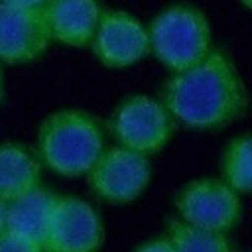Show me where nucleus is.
<instances>
[{"mask_svg": "<svg viewBox=\"0 0 252 252\" xmlns=\"http://www.w3.org/2000/svg\"><path fill=\"white\" fill-rule=\"evenodd\" d=\"M240 2H242L244 8H250V4H252V0H240Z\"/></svg>", "mask_w": 252, "mask_h": 252, "instance_id": "aec40b11", "label": "nucleus"}, {"mask_svg": "<svg viewBox=\"0 0 252 252\" xmlns=\"http://www.w3.org/2000/svg\"><path fill=\"white\" fill-rule=\"evenodd\" d=\"M104 152L100 122L81 108H59L43 118L37 130V156L57 175H87Z\"/></svg>", "mask_w": 252, "mask_h": 252, "instance_id": "f03ea898", "label": "nucleus"}, {"mask_svg": "<svg viewBox=\"0 0 252 252\" xmlns=\"http://www.w3.org/2000/svg\"><path fill=\"white\" fill-rule=\"evenodd\" d=\"M150 177L152 163L148 156L120 146L104 148L87 173L93 193L114 205H126L138 199L146 191Z\"/></svg>", "mask_w": 252, "mask_h": 252, "instance_id": "0eeeda50", "label": "nucleus"}, {"mask_svg": "<svg viewBox=\"0 0 252 252\" xmlns=\"http://www.w3.org/2000/svg\"><path fill=\"white\" fill-rule=\"evenodd\" d=\"M159 102L175 124L189 130H222L246 110V89L230 57L213 49L201 63L171 73Z\"/></svg>", "mask_w": 252, "mask_h": 252, "instance_id": "f257e3e1", "label": "nucleus"}, {"mask_svg": "<svg viewBox=\"0 0 252 252\" xmlns=\"http://www.w3.org/2000/svg\"><path fill=\"white\" fill-rule=\"evenodd\" d=\"M150 51L171 73L201 63L215 47L207 16L191 4L161 10L148 28Z\"/></svg>", "mask_w": 252, "mask_h": 252, "instance_id": "7ed1b4c3", "label": "nucleus"}, {"mask_svg": "<svg viewBox=\"0 0 252 252\" xmlns=\"http://www.w3.org/2000/svg\"><path fill=\"white\" fill-rule=\"evenodd\" d=\"M4 96V75H2V69H0V100Z\"/></svg>", "mask_w": 252, "mask_h": 252, "instance_id": "6ab92c4d", "label": "nucleus"}, {"mask_svg": "<svg viewBox=\"0 0 252 252\" xmlns=\"http://www.w3.org/2000/svg\"><path fill=\"white\" fill-rule=\"evenodd\" d=\"M8 6H16V8H26V10H41L47 0H0Z\"/></svg>", "mask_w": 252, "mask_h": 252, "instance_id": "f3484780", "label": "nucleus"}, {"mask_svg": "<svg viewBox=\"0 0 252 252\" xmlns=\"http://www.w3.org/2000/svg\"><path fill=\"white\" fill-rule=\"evenodd\" d=\"M222 181L238 195L252 187V140L248 134L232 138L222 154Z\"/></svg>", "mask_w": 252, "mask_h": 252, "instance_id": "ddd939ff", "label": "nucleus"}, {"mask_svg": "<svg viewBox=\"0 0 252 252\" xmlns=\"http://www.w3.org/2000/svg\"><path fill=\"white\" fill-rule=\"evenodd\" d=\"M134 252H175V250L167 238H154V240L140 244Z\"/></svg>", "mask_w": 252, "mask_h": 252, "instance_id": "dca6fc26", "label": "nucleus"}, {"mask_svg": "<svg viewBox=\"0 0 252 252\" xmlns=\"http://www.w3.org/2000/svg\"><path fill=\"white\" fill-rule=\"evenodd\" d=\"M175 207L181 222L207 232L226 234L242 219L240 195L215 177L185 183L175 195Z\"/></svg>", "mask_w": 252, "mask_h": 252, "instance_id": "39448f33", "label": "nucleus"}, {"mask_svg": "<svg viewBox=\"0 0 252 252\" xmlns=\"http://www.w3.org/2000/svg\"><path fill=\"white\" fill-rule=\"evenodd\" d=\"M57 193L37 185L32 191L6 203L4 230L41 246Z\"/></svg>", "mask_w": 252, "mask_h": 252, "instance_id": "9b49d317", "label": "nucleus"}, {"mask_svg": "<svg viewBox=\"0 0 252 252\" xmlns=\"http://www.w3.org/2000/svg\"><path fill=\"white\" fill-rule=\"evenodd\" d=\"M89 45L104 67L124 69L150 53L148 28L124 10H102Z\"/></svg>", "mask_w": 252, "mask_h": 252, "instance_id": "6e6552de", "label": "nucleus"}, {"mask_svg": "<svg viewBox=\"0 0 252 252\" xmlns=\"http://www.w3.org/2000/svg\"><path fill=\"white\" fill-rule=\"evenodd\" d=\"M0 252H43V250L39 244L4 230L0 234Z\"/></svg>", "mask_w": 252, "mask_h": 252, "instance_id": "2eb2a0df", "label": "nucleus"}, {"mask_svg": "<svg viewBox=\"0 0 252 252\" xmlns=\"http://www.w3.org/2000/svg\"><path fill=\"white\" fill-rule=\"evenodd\" d=\"M43 14L51 41L85 47L93 39L102 8L96 0H47Z\"/></svg>", "mask_w": 252, "mask_h": 252, "instance_id": "9d476101", "label": "nucleus"}, {"mask_svg": "<svg viewBox=\"0 0 252 252\" xmlns=\"http://www.w3.org/2000/svg\"><path fill=\"white\" fill-rule=\"evenodd\" d=\"M175 122L165 106L148 94L126 96L112 114L110 130L120 148L142 156L158 154L173 136Z\"/></svg>", "mask_w": 252, "mask_h": 252, "instance_id": "20e7f679", "label": "nucleus"}, {"mask_svg": "<svg viewBox=\"0 0 252 252\" xmlns=\"http://www.w3.org/2000/svg\"><path fill=\"white\" fill-rule=\"evenodd\" d=\"M51 43L45 14L0 2V63L22 65L39 59Z\"/></svg>", "mask_w": 252, "mask_h": 252, "instance_id": "1a4fd4ad", "label": "nucleus"}, {"mask_svg": "<svg viewBox=\"0 0 252 252\" xmlns=\"http://www.w3.org/2000/svg\"><path fill=\"white\" fill-rule=\"evenodd\" d=\"M175 252H232L226 234L193 228L179 219H169L167 236Z\"/></svg>", "mask_w": 252, "mask_h": 252, "instance_id": "4468645a", "label": "nucleus"}, {"mask_svg": "<svg viewBox=\"0 0 252 252\" xmlns=\"http://www.w3.org/2000/svg\"><path fill=\"white\" fill-rule=\"evenodd\" d=\"M102 242H104V224L98 213L79 197L57 195L49 215L41 250L98 252Z\"/></svg>", "mask_w": 252, "mask_h": 252, "instance_id": "423d86ee", "label": "nucleus"}, {"mask_svg": "<svg viewBox=\"0 0 252 252\" xmlns=\"http://www.w3.org/2000/svg\"><path fill=\"white\" fill-rule=\"evenodd\" d=\"M41 185L39 159L22 144H0V199L4 203Z\"/></svg>", "mask_w": 252, "mask_h": 252, "instance_id": "f8f14e48", "label": "nucleus"}, {"mask_svg": "<svg viewBox=\"0 0 252 252\" xmlns=\"http://www.w3.org/2000/svg\"><path fill=\"white\" fill-rule=\"evenodd\" d=\"M4 219H6V203L0 199V234L4 232Z\"/></svg>", "mask_w": 252, "mask_h": 252, "instance_id": "a211bd4d", "label": "nucleus"}]
</instances>
